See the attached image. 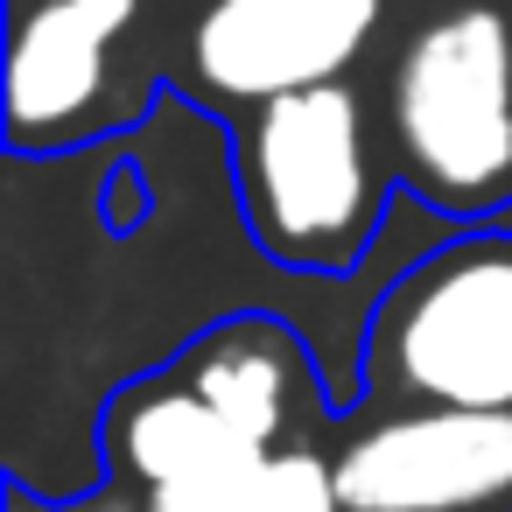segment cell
<instances>
[{
    "label": "cell",
    "mask_w": 512,
    "mask_h": 512,
    "mask_svg": "<svg viewBox=\"0 0 512 512\" xmlns=\"http://www.w3.org/2000/svg\"><path fill=\"white\" fill-rule=\"evenodd\" d=\"M358 407H512V225H449L379 281Z\"/></svg>",
    "instance_id": "6da1fadb"
},
{
    "label": "cell",
    "mask_w": 512,
    "mask_h": 512,
    "mask_svg": "<svg viewBox=\"0 0 512 512\" xmlns=\"http://www.w3.org/2000/svg\"><path fill=\"white\" fill-rule=\"evenodd\" d=\"M232 183L253 246L295 274H351L379 246L400 190L351 78L260 99L232 141Z\"/></svg>",
    "instance_id": "7a4b0ae2"
},
{
    "label": "cell",
    "mask_w": 512,
    "mask_h": 512,
    "mask_svg": "<svg viewBox=\"0 0 512 512\" xmlns=\"http://www.w3.org/2000/svg\"><path fill=\"white\" fill-rule=\"evenodd\" d=\"M386 162L407 204L484 225L512 211V8L435 15L386 78Z\"/></svg>",
    "instance_id": "3957f363"
},
{
    "label": "cell",
    "mask_w": 512,
    "mask_h": 512,
    "mask_svg": "<svg viewBox=\"0 0 512 512\" xmlns=\"http://www.w3.org/2000/svg\"><path fill=\"white\" fill-rule=\"evenodd\" d=\"M330 470L344 512H512V407H358Z\"/></svg>",
    "instance_id": "277c9868"
},
{
    "label": "cell",
    "mask_w": 512,
    "mask_h": 512,
    "mask_svg": "<svg viewBox=\"0 0 512 512\" xmlns=\"http://www.w3.org/2000/svg\"><path fill=\"white\" fill-rule=\"evenodd\" d=\"M141 0H8V148L57 155L113 127V43Z\"/></svg>",
    "instance_id": "5b68a950"
},
{
    "label": "cell",
    "mask_w": 512,
    "mask_h": 512,
    "mask_svg": "<svg viewBox=\"0 0 512 512\" xmlns=\"http://www.w3.org/2000/svg\"><path fill=\"white\" fill-rule=\"evenodd\" d=\"M386 0H211L190 29V85L218 106H260L344 78L379 36Z\"/></svg>",
    "instance_id": "8992f818"
},
{
    "label": "cell",
    "mask_w": 512,
    "mask_h": 512,
    "mask_svg": "<svg viewBox=\"0 0 512 512\" xmlns=\"http://www.w3.org/2000/svg\"><path fill=\"white\" fill-rule=\"evenodd\" d=\"M106 456L148 491V505L225 491L232 477H246L253 463H267V449L253 435H239L183 372L134 379L106 407Z\"/></svg>",
    "instance_id": "52a82bcc"
},
{
    "label": "cell",
    "mask_w": 512,
    "mask_h": 512,
    "mask_svg": "<svg viewBox=\"0 0 512 512\" xmlns=\"http://www.w3.org/2000/svg\"><path fill=\"white\" fill-rule=\"evenodd\" d=\"M239 435H253L260 449L302 442L309 421H337L330 386H316V365L302 351V337L274 316H225L211 323L183 365H176Z\"/></svg>",
    "instance_id": "ba28073f"
},
{
    "label": "cell",
    "mask_w": 512,
    "mask_h": 512,
    "mask_svg": "<svg viewBox=\"0 0 512 512\" xmlns=\"http://www.w3.org/2000/svg\"><path fill=\"white\" fill-rule=\"evenodd\" d=\"M148 512H344V498H337V470L316 442H281V449H267V463H253L225 491L148 505Z\"/></svg>",
    "instance_id": "9c48e42d"
}]
</instances>
